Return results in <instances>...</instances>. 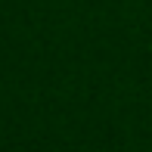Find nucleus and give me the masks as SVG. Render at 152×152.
<instances>
[]
</instances>
